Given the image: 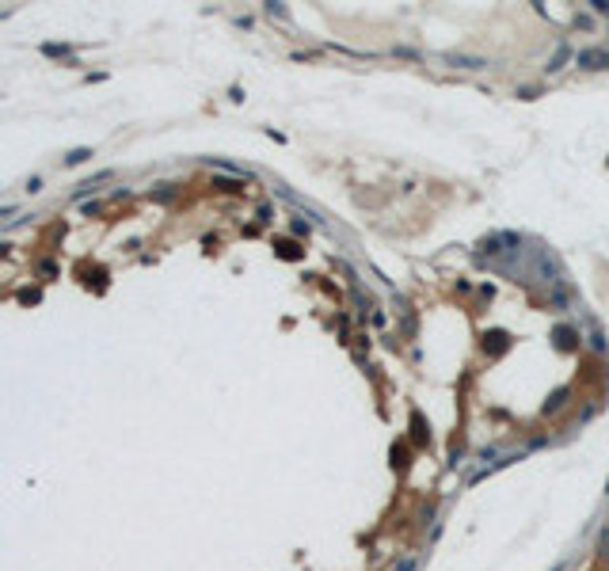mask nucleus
I'll return each mask as SVG.
<instances>
[{
	"instance_id": "2",
	"label": "nucleus",
	"mask_w": 609,
	"mask_h": 571,
	"mask_svg": "<svg viewBox=\"0 0 609 571\" xmlns=\"http://www.w3.org/2000/svg\"><path fill=\"white\" fill-rule=\"evenodd\" d=\"M564 58H567V46H560V53H556V58H552V65H548V72H556L560 65H564Z\"/></svg>"
},
{
	"instance_id": "1",
	"label": "nucleus",
	"mask_w": 609,
	"mask_h": 571,
	"mask_svg": "<svg viewBox=\"0 0 609 571\" xmlns=\"http://www.w3.org/2000/svg\"><path fill=\"white\" fill-rule=\"evenodd\" d=\"M579 65H587V69H605L609 58H605V53H598V50H583V53H579Z\"/></svg>"
}]
</instances>
